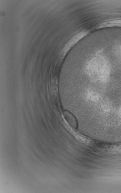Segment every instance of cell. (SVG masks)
Returning a JSON list of instances; mask_svg holds the SVG:
<instances>
[{"mask_svg":"<svg viewBox=\"0 0 121 193\" xmlns=\"http://www.w3.org/2000/svg\"><path fill=\"white\" fill-rule=\"evenodd\" d=\"M63 115L66 120L68 123L70 124L71 126L77 128L78 127V124L76 118L74 116L71 114L70 113L65 111L63 113Z\"/></svg>","mask_w":121,"mask_h":193,"instance_id":"cell-1","label":"cell"},{"mask_svg":"<svg viewBox=\"0 0 121 193\" xmlns=\"http://www.w3.org/2000/svg\"><path fill=\"white\" fill-rule=\"evenodd\" d=\"M84 33H82L80 34H79L76 36L74 39H72L71 42H70L67 45L66 47H65V51L68 50L69 48H70L72 45H73L75 43V42H77V41L79 40L83 36H84Z\"/></svg>","mask_w":121,"mask_h":193,"instance_id":"cell-2","label":"cell"}]
</instances>
